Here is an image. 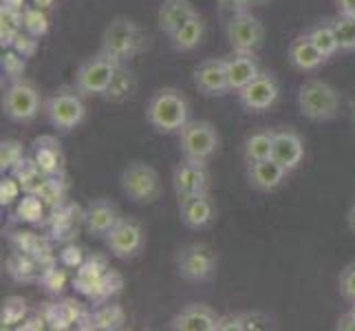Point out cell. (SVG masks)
<instances>
[{"mask_svg":"<svg viewBox=\"0 0 355 331\" xmlns=\"http://www.w3.org/2000/svg\"><path fill=\"white\" fill-rule=\"evenodd\" d=\"M58 261L67 269H78L84 261H87V256H84L82 248H78L76 243H67L62 248V252L58 254Z\"/></svg>","mask_w":355,"mask_h":331,"instance_id":"7dc6e473","label":"cell"},{"mask_svg":"<svg viewBox=\"0 0 355 331\" xmlns=\"http://www.w3.org/2000/svg\"><path fill=\"white\" fill-rule=\"evenodd\" d=\"M347 223H349L351 232H355V201H353V203H351V207H349V214H347Z\"/></svg>","mask_w":355,"mask_h":331,"instance_id":"11a10c76","label":"cell"},{"mask_svg":"<svg viewBox=\"0 0 355 331\" xmlns=\"http://www.w3.org/2000/svg\"><path fill=\"white\" fill-rule=\"evenodd\" d=\"M46 212V203L35 192H22V199H18L16 217L24 223H40Z\"/></svg>","mask_w":355,"mask_h":331,"instance_id":"74e56055","label":"cell"},{"mask_svg":"<svg viewBox=\"0 0 355 331\" xmlns=\"http://www.w3.org/2000/svg\"><path fill=\"white\" fill-rule=\"evenodd\" d=\"M31 155L35 162H38V166L42 168L44 175L62 173L64 153H62V146H60L58 137H53V135H40V137H35L31 144Z\"/></svg>","mask_w":355,"mask_h":331,"instance_id":"44dd1931","label":"cell"},{"mask_svg":"<svg viewBox=\"0 0 355 331\" xmlns=\"http://www.w3.org/2000/svg\"><path fill=\"white\" fill-rule=\"evenodd\" d=\"M20 31H24L22 29V11L0 5V44H3V49L14 46Z\"/></svg>","mask_w":355,"mask_h":331,"instance_id":"e575fe53","label":"cell"},{"mask_svg":"<svg viewBox=\"0 0 355 331\" xmlns=\"http://www.w3.org/2000/svg\"><path fill=\"white\" fill-rule=\"evenodd\" d=\"M194 87L205 97H221L230 93L225 58H207L194 69Z\"/></svg>","mask_w":355,"mask_h":331,"instance_id":"5bb4252c","label":"cell"},{"mask_svg":"<svg viewBox=\"0 0 355 331\" xmlns=\"http://www.w3.org/2000/svg\"><path fill=\"white\" fill-rule=\"evenodd\" d=\"M119 183H121V192L132 203L150 205L162 197V179H159V173L144 162L128 164L124 168V173H121Z\"/></svg>","mask_w":355,"mask_h":331,"instance_id":"52a82bcc","label":"cell"},{"mask_svg":"<svg viewBox=\"0 0 355 331\" xmlns=\"http://www.w3.org/2000/svg\"><path fill=\"white\" fill-rule=\"evenodd\" d=\"M11 175H14L18 181H20V186H22V192H35L40 188V183L44 179V173H42V168L38 166V162L31 157H24L20 159V162L11 168Z\"/></svg>","mask_w":355,"mask_h":331,"instance_id":"d6a6232c","label":"cell"},{"mask_svg":"<svg viewBox=\"0 0 355 331\" xmlns=\"http://www.w3.org/2000/svg\"><path fill=\"white\" fill-rule=\"evenodd\" d=\"M95 331H117L126 325V312L121 305L104 303L93 312Z\"/></svg>","mask_w":355,"mask_h":331,"instance_id":"836d02e7","label":"cell"},{"mask_svg":"<svg viewBox=\"0 0 355 331\" xmlns=\"http://www.w3.org/2000/svg\"><path fill=\"white\" fill-rule=\"evenodd\" d=\"M42 95L31 82H11L3 95V113L9 121L16 124H29L40 113Z\"/></svg>","mask_w":355,"mask_h":331,"instance_id":"ba28073f","label":"cell"},{"mask_svg":"<svg viewBox=\"0 0 355 331\" xmlns=\"http://www.w3.org/2000/svg\"><path fill=\"white\" fill-rule=\"evenodd\" d=\"M35 194L46 203V207H55L64 201L67 197V183L62 181V173L58 175H44L40 188L35 190Z\"/></svg>","mask_w":355,"mask_h":331,"instance_id":"8d00e7d4","label":"cell"},{"mask_svg":"<svg viewBox=\"0 0 355 331\" xmlns=\"http://www.w3.org/2000/svg\"><path fill=\"white\" fill-rule=\"evenodd\" d=\"M44 115L55 130L71 133L76 130L84 117H87V106H84V95L76 87L58 89L44 102Z\"/></svg>","mask_w":355,"mask_h":331,"instance_id":"277c9868","label":"cell"},{"mask_svg":"<svg viewBox=\"0 0 355 331\" xmlns=\"http://www.w3.org/2000/svg\"><path fill=\"white\" fill-rule=\"evenodd\" d=\"M137 93V78L132 76V71L126 69V65H119L115 78L111 82V87L104 93V97L108 102H126Z\"/></svg>","mask_w":355,"mask_h":331,"instance_id":"4dcf8cb0","label":"cell"},{"mask_svg":"<svg viewBox=\"0 0 355 331\" xmlns=\"http://www.w3.org/2000/svg\"><path fill=\"white\" fill-rule=\"evenodd\" d=\"M173 188L177 199L199 192H210V173H207L205 164L183 157V162H179L173 170Z\"/></svg>","mask_w":355,"mask_h":331,"instance_id":"4fadbf2b","label":"cell"},{"mask_svg":"<svg viewBox=\"0 0 355 331\" xmlns=\"http://www.w3.org/2000/svg\"><path fill=\"white\" fill-rule=\"evenodd\" d=\"M274 151V130L261 128L248 135V139L243 144V157L245 162H261V159H269Z\"/></svg>","mask_w":355,"mask_h":331,"instance_id":"f546056e","label":"cell"},{"mask_svg":"<svg viewBox=\"0 0 355 331\" xmlns=\"http://www.w3.org/2000/svg\"><path fill=\"white\" fill-rule=\"evenodd\" d=\"M42 269H44L42 263L35 259L33 254L20 252V250H16L7 259V274L14 278L16 283H33V280H40Z\"/></svg>","mask_w":355,"mask_h":331,"instance_id":"f1b7e54d","label":"cell"},{"mask_svg":"<svg viewBox=\"0 0 355 331\" xmlns=\"http://www.w3.org/2000/svg\"><path fill=\"white\" fill-rule=\"evenodd\" d=\"M338 16H355V0H334Z\"/></svg>","mask_w":355,"mask_h":331,"instance_id":"816d5d0a","label":"cell"},{"mask_svg":"<svg viewBox=\"0 0 355 331\" xmlns=\"http://www.w3.org/2000/svg\"><path fill=\"white\" fill-rule=\"evenodd\" d=\"M84 312L87 309H84L76 298H64L60 303H42V307H40V314L44 316L49 329H53V331H64V329L76 327L78 321L84 316Z\"/></svg>","mask_w":355,"mask_h":331,"instance_id":"ffe728a7","label":"cell"},{"mask_svg":"<svg viewBox=\"0 0 355 331\" xmlns=\"http://www.w3.org/2000/svg\"><path fill=\"white\" fill-rule=\"evenodd\" d=\"M190 106L186 95L177 89H159L146 104V121L162 135L179 133L190 121Z\"/></svg>","mask_w":355,"mask_h":331,"instance_id":"6da1fadb","label":"cell"},{"mask_svg":"<svg viewBox=\"0 0 355 331\" xmlns=\"http://www.w3.org/2000/svg\"><path fill=\"white\" fill-rule=\"evenodd\" d=\"M298 108L311 121H331L340 110V93L329 82L311 78L298 91Z\"/></svg>","mask_w":355,"mask_h":331,"instance_id":"3957f363","label":"cell"},{"mask_svg":"<svg viewBox=\"0 0 355 331\" xmlns=\"http://www.w3.org/2000/svg\"><path fill=\"white\" fill-rule=\"evenodd\" d=\"M227 40L232 51L256 53L265 42V27L261 18H256L248 9L234 11L227 22Z\"/></svg>","mask_w":355,"mask_h":331,"instance_id":"30bf717a","label":"cell"},{"mask_svg":"<svg viewBox=\"0 0 355 331\" xmlns=\"http://www.w3.org/2000/svg\"><path fill=\"white\" fill-rule=\"evenodd\" d=\"M119 210L113 201L108 199H95L84 210V228H87L93 237H106L108 232L115 228L119 221Z\"/></svg>","mask_w":355,"mask_h":331,"instance_id":"d6986e66","label":"cell"},{"mask_svg":"<svg viewBox=\"0 0 355 331\" xmlns=\"http://www.w3.org/2000/svg\"><path fill=\"white\" fill-rule=\"evenodd\" d=\"M289 170H285L276 159H261V162L248 164V181L259 192H274L287 181Z\"/></svg>","mask_w":355,"mask_h":331,"instance_id":"ac0fdd59","label":"cell"},{"mask_svg":"<svg viewBox=\"0 0 355 331\" xmlns=\"http://www.w3.org/2000/svg\"><path fill=\"white\" fill-rule=\"evenodd\" d=\"M84 223V212L78 210V205H73L69 201H62L60 205L51 207V217H49V226H51L53 239L67 241L78 237V223Z\"/></svg>","mask_w":355,"mask_h":331,"instance_id":"603a6c76","label":"cell"},{"mask_svg":"<svg viewBox=\"0 0 355 331\" xmlns=\"http://www.w3.org/2000/svg\"><path fill=\"white\" fill-rule=\"evenodd\" d=\"M49 27H51V22H49L46 9H40L35 5H27L22 9V29L31 33L33 38H44L49 33Z\"/></svg>","mask_w":355,"mask_h":331,"instance_id":"ab89813d","label":"cell"},{"mask_svg":"<svg viewBox=\"0 0 355 331\" xmlns=\"http://www.w3.org/2000/svg\"><path fill=\"white\" fill-rule=\"evenodd\" d=\"M24 56H20L16 49H7L0 58V69H3V76L9 80V82H18L22 80L24 71H27V62H24Z\"/></svg>","mask_w":355,"mask_h":331,"instance_id":"7bdbcfd3","label":"cell"},{"mask_svg":"<svg viewBox=\"0 0 355 331\" xmlns=\"http://www.w3.org/2000/svg\"><path fill=\"white\" fill-rule=\"evenodd\" d=\"M24 3H27V0H3V7H9V9H18V11H22L24 7H27Z\"/></svg>","mask_w":355,"mask_h":331,"instance_id":"f5cc1de1","label":"cell"},{"mask_svg":"<svg viewBox=\"0 0 355 331\" xmlns=\"http://www.w3.org/2000/svg\"><path fill=\"white\" fill-rule=\"evenodd\" d=\"M27 316H29V305L22 296H9L3 300V309H0V323H3V329L20 327Z\"/></svg>","mask_w":355,"mask_h":331,"instance_id":"f35d334b","label":"cell"},{"mask_svg":"<svg viewBox=\"0 0 355 331\" xmlns=\"http://www.w3.org/2000/svg\"><path fill=\"white\" fill-rule=\"evenodd\" d=\"M24 146L18 142V139H5L0 144V170H3V175L11 173V168H14L20 159H24Z\"/></svg>","mask_w":355,"mask_h":331,"instance_id":"ee69618b","label":"cell"},{"mask_svg":"<svg viewBox=\"0 0 355 331\" xmlns=\"http://www.w3.org/2000/svg\"><path fill=\"white\" fill-rule=\"evenodd\" d=\"M338 291L349 305L355 303V261L345 265V269L338 276Z\"/></svg>","mask_w":355,"mask_h":331,"instance_id":"f6af8a7d","label":"cell"},{"mask_svg":"<svg viewBox=\"0 0 355 331\" xmlns=\"http://www.w3.org/2000/svg\"><path fill=\"white\" fill-rule=\"evenodd\" d=\"M276 321L265 312H241L221 316L218 331H267L274 329Z\"/></svg>","mask_w":355,"mask_h":331,"instance_id":"484cf974","label":"cell"},{"mask_svg":"<svg viewBox=\"0 0 355 331\" xmlns=\"http://www.w3.org/2000/svg\"><path fill=\"white\" fill-rule=\"evenodd\" d=\"M203 35H205V20L201 14H194L190 20L183 22L181 27L170 35V42H173L175 51L188 53L203 42Z\"/></svg>","mask_w":355,"mask_h":331,"instance_id":"83f0119b","label":"cell"},{"mask_svg":"<svg viewBox=\"0 0 355 331\" xmlns=\"http://www.w3.org/2000/svg\"><path fill=\"white\" fill-rule=\"evenodd\" d=\"M46 321H44V316L38 312V314H29L27 318H24V323L18 327L22 331H40V329H46Z\"/></svg>","mask_w":355,"mask_h":331,"instance_id":"681fc988","label":"cell"},{"mask_svg":"<svg viewBox=\"0 0 355 331\" xmlns=\"http://www.w3.org/2000/svg\"><path fill=\"white\" fill-rule=\"evenodd\" d=\"M144 49V33L137 22L117 16L106 24L102 33V53L111 56L119 65H126Z\"/></svg>","mask_w":355,"mask_h":331,"instance_id":"7a4b0ae2","label":"cell"},{"mask_svg":"<svg viewBox=\"0 0 355 331\" xmlns=\"http://www.w3.org/2000/svg\"><path fill=\"white\" fill-rule=\"evenodd\" d=\"M179 217L181 223L188 230H205L214 223L216 205L210 197V192L190 194V197L179 199Z\"/></svg>","mask_w":355,"mask_h":331,"instance_id":"9a60e30c","label":"cell"},{"mask_svg":"<svg viewBox=\"0 0 355 331\" xmlns=\"http://www.w3.org/2000/svg\"><path fill=\"white\" fill-rule=\"evenodd\" d=\"M336 329L338 331H355V314L351 309L347 314H342L336 323Z\"/></svg>","mask_w":355,"mask_h":331,"instance_id":"f907efd6","label":"cell"},{"mask_svg":"<svg viewBox=\"0 0 355 331\" xmlns=\"http://www.w3.org/2000/svg\"><path fill=\"white\" fill-rule=\"evenodd\" d=\"M239 102L245 110L250 113H263V110H269L280 95V87L278 80L274 78V73L269 71H261L248 87H243L239 93Z\"/></svg>","mask_w":355,"mask_h":331,"instance_id":"7c38bea8","label":"cell"},{"mask_svg":"<svg viewBox=\"0 0 355 331\" xmlns=\"http://www.w3.org/2000/svg\"><path fill=\"white\" fill-rule=\"evenodd\" d=\"M179 146L186 159L207 164L216 155L221 137L212 121L207 119H190L186 126L179 130Z\"/></svg>","mask_w":355,"mask_h":331,"instance_id":"5b68a950","label":"cell"},{"mask_svg":"<svg viewBox=\"0 0 355 331\" xmlns=\"http://www.w3.org/2000/svg\"><path fill=\"white\" fill-rule=\"evenodd\" d=\"M104 239H106V248L111 250L115 259L128 261V259H135V256L144 250L146 232L137 219L121 217L115 223V228L108 232Z\"/></svg>","mask_w":355,"mask_h":331,"instance_id":"8fae6325","label":"cell"},{"mask_svg":"<svg viewBox=\"0 0 355 331\" xmlns=\"http://www.w3.org/2000/svg\"><path fill=\"white\" fill-rule=\"evenodd\" d=\"M117 69H119L117 60L100 51L97 56L84 60V62L78 67L73 87H76L84 97H104V93L108 91V87H111Z\"/></svg>","mask_w":355,"mask_h":331,"instance_id":"8992f818","label":"cell"},{"mask_svg":"<svg viewBox=\"0 0 355 331\" xmlns=\"http://www.w3.org/2000/svg\"><path fill=\"white\" fill-rule=\"evenodd\" d=\"M225 65H227V80H230V91L239 93L243 87L259 76L261 67H259V60H256V53H236L225 58Z\"/></svg>","mask_w":355,"mask_h":331,"instance_id":"cb8c5ba5","label":"cell"},{"mask_svg":"<svg viewBox=\"0 0 355 331\" xmlns=\"http://www.w3.org/2000/svg\"><path fill=\"white\" fill-rule=\"evenodd\" d=\"M55 3H58V0H31V5L40 7V9H51Z\"/></svg>","mask_w":355,"mask_h":331,"instance_id":"db71d44e","label":"cell"},{"mask_svg":"<svg viewBox=\"0 0 355 331\" xmlns=\"http://www.w3.org/2000/svg\"><path fill=\"white\" fill-rule=\"evenodd\" d=\"M307 35L311 38V42L318 46V51H320L327 60H329V58H334L336 53H340L334 20H324V22L313 24V27L307 31Z\"/></svg>","mask_w":355,"mask_h":331,"instance_id":"1f68e13d","label":"cell"},{"mask_svg":"<svg viewBox=\"0 0 355 331\" xmlns=\"http://www.w3.org/2000/svg\"><path fill=\"white\" fill-rule=\"evenodd\" d=\"M351 108H353V117H355V100H353V104H351Z\"/></svg>","mask_w":355,"mask_h":331,"instance_id":"9f6ffc18","label":"cell"},{"mask_svg":"<svg viewBox=\"0 0 355 331\" xmlns=\"http://www.w3.org/2000/svg\"><path fill=\"white\" fill-rule=\"evenodd\" d=\"M121 289H124V276H121L119 272H115V269H108V272L104 274V278L100 280V285H97L87 298L93 305H104L113 296H117Z\"/></svg>","mask_w":355,"mask_h":331,"instance_id":"d590c367","label":"cell"},{"mask_svg":"<svg viewBox=\"0 0 355 331\" xmlns=\"http://www.w3.org/2000/svg\"><path fill=\"white\" fill-rule=\"evenodd\" d=\"M108 263L104 256H89L78 269L76 276H73V289L82 296H89V294L100 285V280L104 278V274L108 272Z\"/></svg>","mask_w":355,"mask_h":331,"instance_id":"d4e9b609","label":"cell"},{"mask_svg":"<svg viewBox=\"0 0 355 331\" xmlns=\"http://www.w3.org/2000/svg\"><path fill=\"white\" fill-rule=\"evenodd\" d=\"M22 186L14 175H3L0 179V205H11L20 199Z\"/></svg>","mask_w":355,"mask_h":331,"instance_id":"bcb514c9","label":"cell"},{"mask_svg":"<svg viewBox=\"0 0 355 331\" xmlns=\"http://www.w3.org/2000/svg\"><path fill=\"white\" fill-rule=\"evenodd\" d=\"M218 321L221 316L210 305L190 303L170 321L168 327L173 331H218Z\"/></svg>","mask_w":355,"mask_h":331,"instance_id":"2e32d148","label":"cell"},{"mask_svg":"<svg viewBox=\"0 0 355 331\" xmlns=\"http://www.w3.org/2000/svg\"><path fill=\"white\" fill-rule=\"evenodd\" d=\"M272 159L283 166L285 170H296L304 159V142L302 137L291 128H278L274 130V151Z\"/></svg>","mask_w":355,"mask_h":331,"instance_id":"e0dca14e","label":"cell"},{"mask_svg":"<svg viewBox=\"0 0 355 331\" xmlns=\"http://www.w3.org/2000/svg\"><path fill=\"white\" fill-rule=\"evenodd\" d=\"M38 38H33L31 33H27V31H20V35L16 38V42H14V46L11 49H16V51L20 53V56H24V58H31V56H35V51H38Z\"/></svg>","mask_w":355,"mask_h":331,"instance_id":"c3c4849f","label":"cell"},{"mask_svg":"<svg viewBox=\"0 0 355 331\" xmlns=\"http://www.w3.org/2000/svg\"><path fill=\"white\" fill-rule=\"evenodd\" d=\"M177 274L188 280V283H205L216 274L218 259L214 250L205 243H190L186 248H181L177 259Z\"/></svg>","mask_w":355,"mask_h":331,"instance_id":"9c48e42d","label":"cell"},{"mask_svg":"<svg viewBox=\"0 0 355 331\" xmlns=\"http://www.w3.org/2000/svg\"><path fill=\"white\" fill-rule=\"evenodd\" d=\"M38 283L42 285V289L46 294H53V296H58V294H62L67 283H69V276H67V267H58L55 263L51 265H46L42 269V274H40V280Z\"/></svg>","mask_w":355,"mask_h":331,"instance_id":"60d3db41","label":"cell"},{"mask_svg":"<svg viewBox=\"0 0 355 331\" xmlns=\"http://www.w3.org/2000/svg\"><path fill=\"white\" fill-rule=\"evenodd\" d=\"M287 56H289L291 67L302 71V73H313L327 62V58L318 51V46L311 42V38L307 33L298 35L296 40H291V44L287 49Z\"/></svg>","mask_w":355,"mask_h":331,"instance_id":"7402d4cb","label":"cell"},{"mask_svg":"<svg viewBox=\"0 0 355 331\" xmlns=\"http://www.w3.org/2000/svg\"><path fill=\"white\" fill-rule=\"evenodd\" d=\"M340 53H355V16L334 18Z\"/></svg>","mask_w":355,"mask_h":331,"instance_id":"b9f144b4","label":"cell"},{"mask_svg":"<svg viewBox=\"0 0 355 331\" xmlns=\"http://www.w3.org/2000/svg\"><path fill=\"white\" fill-rule=\"evenodd\" d=\"M194 14H197V9H194L192 0H166L157 16L159 29L168 35H173L181 24L190 20Z\"/></svg>","mask_w":355,"mask_h":331,"instance_id":"4316f807","label":"cell"},{"mask_svg":"<svg viewBox=\"0 0 355 331\" xmlns=\"http://www.w3.org/2000/svg\"><path fill=\"white\" fill-rule=\"evenodd\" d=\"M351 312H353V314H355V303H353V305H351Z\"/></svg>","mask_w":355,"mask_h":331,"instance_id":"6f0895ef","label":"cell"}]
</instances>
